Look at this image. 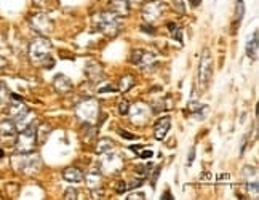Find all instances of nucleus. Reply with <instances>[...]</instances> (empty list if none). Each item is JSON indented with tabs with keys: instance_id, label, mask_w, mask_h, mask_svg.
<instances>
[{
	"instance_id": "nucleus-1",
	"label": "nucleus",
	"mask_w": 259,
	"mask_h": 200,
	"mask_svg": "<svg viewBox=\"0 0 259 200\" xmlns=\"http://www.w3.org/2000/svg\"><path fill=\"white\" fill-rule=\"evenodd\" d=\"M52 53V44L47 37H37L29 45V58L37 66H47V59H50Z\"/></svg>"
},
{
	"instance_id": "nucleus-2",
	"label": "nucleus",
	"mask_w": 259,
	"mask_h": 200,
	"mask_svg": "<svg viewBox=\"0 0 259 200\" xmlns=\"http://www.w3.org/2000/svg\"><path fill=\"white\" fill-rule=\"evenodd\" d=\"M77 118L80 120L85 127H93L99 117V104L93 98H85L75 107Z\"/></svg>"
},
{
	"instance_id": "nucleus-3",
	"label": "nucleus",
	"mask_w": 259,
	"mask_h": 200,
	"mask_svg": "<svg viewBox=\"0 0 259 200\" xmlns=\"http://www.w3.org/2000/svg\"><path fill=\"white\" fill-rule=\"evenodd\" d=\"M93 23L99 32L114 37L118 34V29H120V16L114 15L112 12H103L93 18Z\"/></svg>"
},
{
	"instance_id": "nucleus-4",
	"label": "nucleus",
	"mask_w": 259,
	"mask_h": 200,
	"mask_svg": "<svg viewBox=\"0 0 259 200\" xmlns=\"http://www.w3.org/2000/svg\"><path fill=\"white\" fill-rule=\"evenodd\" d=\"M35 144H37V128L32 124L23 130H19L15 141V151L18 154L34 152Z\"/></svg>"
},
{
	"instance_id": "nucleus-5",
	"label": "nucleus",
	"mask_w": 259,
	"mask_h": 200,
	"mask_svg": "<svg viewBox=\"0 0 259 200\" xmlns=\"http://www.w3.org/2000/svg\"><path fill=\"white\" fill-rule=\"evenodd\" d=\"M213 77V59L210 55V50H203L200 63H198V85L200 88H206L211 82Z\"/></svg>"
},
{
	"instance_id": "nucleus-6",
	"label": "nucleus",
	"mask_w": 259,
	"mask_h": 200,
	"mask_svg": "<svg viewBox=\"0 0 259 200\" xmlns=\"http://www.w3.org/2000/svg\"><path fill=\"white\" fill-rule=\"evenodd\" d=\"M15 168L19 173H35L40 168V158L38 155H32V152L21 154V157L15 158Z\"/></svg>"
},
{
	"instance_id": "nucleus-7",
	"label": "nucleus",
	"mask_w": 259,
	"mask_h": 200,
	"mask_svg": "<svg viewBox=\"0 0 259 200\" xmlns=\"http://www.w3.org/2000/svg\"><path fill=\"white\" fill-rule=\"evenodd\" d=\"M31 26L34 31L38 34V35H42V37H47L53 32V29H55V24L53 21L50 19L47 15L44 13H37L31 18Z\"/></svg>"
},
{
	"instance_id": "nucleus-8",
	"label": "nucleus",
	"mask_w": 259,
	"mask_h": 200,
	"mask_svg": "<svg viewBox=\"0 0 259 200\" xmlns=\"http://www.w3.org/2000/svg\"><path fill=\"white\" fill-rule=\"evenodd\" d=\"M7 112H8L10 117H12L13 122H16V120L24 117L29 112V109L24 106V103L21 101V98L10 93V101L7 104Z\"/></svg>"
},
{
	"instance_id": "nucleus-9",
	"label": "nucleus",
	"mask_w": 259,
	"mask_h": 200,
	"mask_svg": "<svg viewBox=\"0 0 259 200\" xmlns=\"http://www.w3.org/2000/svg\"><path fill=\"white\" fill-rule=\"evenodd\" d=\"M163 12H165V4L160 2V0H154V2H149L144 7V10H143V18L146 19L147 23L152 24L155 19L162 18Z\"/></svg>"
},
{
	"instance_id": "nucleus-10",
	"label": "nucleus",
	"mask_w": 259,
	"mask_h": 200,
	"mask_svg": "<svg viewBox=\"0 0 259 200\" xmlns=\"http://www.w3.org/2000/svg\"><path fill=\"white\" fill-rule=\"evenodd\" d=\"M132 63L133 64H138L139 67L143 69H147L151 67L152 64L157 63V59L152 53H147L144 50H136V52L132 53Z\"/></svg>"
},
{
	"instance_id": "nucleus-11",
	"label": "nucleus",
	"mask_w": 259,
	"mask_h": 200,
	"mask_svg": "<svg viewBox=\"0 0 259 200\" xmlns=\"http://www.w3.org/2000/svg\"><path fill=\"white\" fill-rule=\"evenodd\" d=\"M149 117H151V109H149V106L139 103L136 106H133L132 109V122L136 124V125H144Z\"/></svg>"
},
{
	"instance_id": "nucleus-12",
	"label": "nucleus",
	"mask_w": 259,
	"mask_h": 200,
	"mask_svg": "<svg viewBox=\"0 0 259 200\" xmlns=\"http://www.w3.org/2000/svg\"><path fill=\"white\" fill-rule=\"evenodd\" d=\"M16 133H18V128L12 118L0 120V139H2V141L16 138Z\"/></svg>"
},
{
	"instance_id": "nucleus-13",
	"label": "nucleus",
	"mask_w": 259,
	"mask_h": 200,
	"mask_svg": "<svg viewBox=\"0 0 259 200\" xmlns=\"http://www.w3.org/2000/svg\"><path fill=\"white\" fill-rule=\"evenodd\" d=\"M109 155H111V151H109ZM122 165H123V160L118 155H115V154H112L109 158H103L101 160V170H104V172L117 173L118 170L122 168Z\"/></svg>"
},
{
	"instance_id": "nucleus-14",
	"label": "nucleus",
	"mask_w": 259,
	"mask_h": 200,
	"mask_svg": "<svg viewBox=\"0 0 259 200\" xmlns=\"http://www.w3.org/2000/svg\"><path fill=\"white\" fill-rule=\"evenodd\" d=\"M171 127V118L170 117H162L157 120L155 124V128H154V136L155 139H158V141H162V139H165L168 130H170Z\"/></svg>"
},
{
	"instance_id": "nucleus-15",
	"label": "nucleus",
	"mask_w": 259,
	"mask_h": 200,
	"mask_svg": "<svg viewBox=\"0 0 259 200\" xmlns=\"http://www.w3.org/2000/svg\"><path fill=\"white\" fill-rule=\"evenodd\" d=\"M55 90L59 93V95H66V93H69L72 90V82L69 80L66 75H56V78H55Z\"/></svg>"
},
{
	"instance_id": "nucleus-16",
	"label": "nucleus",
	"mask_w": 259,
	"mask_h": 200,
	"mask_svg": "<svg viewBox=\"0 0 259 200\" xmlns=\"http://www.w3.org/2000/svg\"><path fill=\"white\" fill-rule=\"evenodd\" d=\"M111 12L117 16H126L130 13V2L128 0H114L111 2Z\"/></svg>"
},
{
	"instance_id": "nucleus-17",
	"label": "nucleus",
	"mask_w": 259,
	"mask_h": 200,
	"mask_svg": "<svg viewBox=\"0 0 259 200\" xmlns=\"http://www.w3.org/2000/svg\"><path fill=\"white\" fill-rule=\"evenodd\" d=\"M85 72H87L88 78L92 80V82H98V80H101L104 77L103 69H101V66H99L98 63H88Z\"/></svg>"
},
{
	"instance_id": "nucleus-18",
	"label": "nucleus",
	"mask_w": 259,
	"mask_h": 200,
	"mask_svg": "<svg viewBox=\"0 0 259 200\" xmlns=\"http://www.w3.org/2000/svg\"><path fill=\"white\" fill-rule=\"evenodd\" d=\"M83 176H85L83 172L78 168H66L63 172V178L69 183H80L83 181Z\"/></svg>"
},
{
	"instance_id": "nucleus-19",
	"label": "nucleus",
	"mask_w": 259,
	"mask_h": 200,
	"mask_svg": "<svg viewBox=\"0 0 259 200\" xmlns=\"http://www.w3.org/2000/svg\"><path fill=\"white\" fill-rule=\"evenodd\" d=\"M257 48H259V34L257 31L253 32V37L248 38V44H246V55L256 59L257 58Z\"/></svg>"
},
{
	"instance_id": "nucleus-20",
	"label": "nucleus",
	"mask_w": 259,
	"mask_h": 200,
	"mask_svg": "<svg viewBox=\"0 0 259 200\" xmlns=\"http://www.w3.org/2000/svg\"><path fill=\"white\" fill-rule=\"evenodd\" d=\"M83 179L87 181L88 187L90 189H96V187H101V183H103V178L98 172H90L83 176Z\"/></svg>"
},
{
	"instance_id": "nucleus-21",
	"label": "nucleus",
	"mask_w": 259,
	"mask_h": 200,
	"mask_svg": "<svg viewBox=\"0 0 259 200\" xmlns=\"http://www.w3.org/2000/svg\"><path fill=\"white\" fill-rule=\"evenodd\" d=\"M243 15H245V5H243V0H237V7H235V21H234V32L237 26H240L242 19H243Z\"/></svg>"
},
{
	"instance_id": "nucleus-22",
	"label": "nucleus",
	"mask_w": 259,
	"mask_h": 200,
	"mask_svg": "<svg viewBox=\"0 0 259 200\" xmlns=\"http://www.w3.org/2000/svg\"><path fill=\"white\" fill-rule=\"evenodd\" d=\"M114 147V141H111L109 138H103L98 141V146H96V152L98 154H104L107 151H112Z\"/></svg>"
},
{
	"instance_id": "nucleus-23",
	"label": "nucleus",
	"mask_w": 259,
	"mask_h": 200,
	"mask_svg": "<svg viewBox=\"0 0 259 200\" xmlns=\"http://www.w3.org/2000/svg\"><path fill=\"white\" fill-rule=\"evenodd\" d=\"M135 85V77L133 75H125L120 78V84H118L117 90H120V92H128L130 88Z\"/></svg>"
},
{
	"instance_id": "nucleus-24",
	"label": "nucleus",
	"mask_w": 259,
	"mask_h": 200,
	"mask_svg": "<svg viewBox=\"0 0 259 200\" xmlns=\"http://www.w3.org/2000/svg\"><path fill=\"white\" fill-rule=\"evenodd\" d=\"M10 101V92L4 82H0V107H7Z\"/></svg>"
},
{
	"instance_id": "nucleus-25",
	"label": "nucleus",
	"mask_w": 259,
	"mask_h": 200,
	"mask_svg": "<svg viewBox=\"0 0 259 200\" xmlns=\"http://www.w3.org/2000/svg\"><path fill=\"white\" fill-rule=\"evenodd\" d=\"M151 168H152L151 164H147V165H138L136 167V173L141 176V179H144L146 176H149V173H151Z\"/></svg>"
},
{
	"instance_id": "nucleus-26",
	"label": "nucleus",
	"mask_w": 259,
	"mask_h": 200,
	"mask_svg": "<svg viewBox=\"0 0 259 200\" xmlns=\"http://www.w3.org/2000/svg\"><path fill=\"white\" fill-rule=\"evenodd\" d=\"M206 106H203V104H200V103H195V101H192V103H189V111H191L192 114L194 112H200L202 109H205Z\"/></svg>"
},
{
	"instance_id": "nucleus-27",
	"label": "nucleus",
	"mask_w": 259,
	"mask_h": 200,
	"mask_svg": "<svg viewBox=\"0 0 259 200\" xmlns=\"http://www.w3.org/2000/svg\"><path fill=\"white\" fill-rule=\"evenodd\" d=\"M118 112H120L122 115L130 114V103L126 101V99H123V101L120 103V106H118Z\"/></svg>"
},
{
	"instance_id": "nucleus-28",
	"label": "nucleus",
	"mask_w": 259,
	"mask_h": 200,
	"mask_svg": "<svg viewBox=\"0 0 259 200\" xmlns=\"http://www.w3.org/2000/svg\"><path fill=\"white\" fill-rule=\"evenodd\" d=\"M64 198H67V200H75L77 198V191L75 189H72V187H69L67 191H66V194H64Z\"/></svg>"
},
{
	"instance_id": "nucleus-29",
	"label": "nucleus",
	"mask_w": 259,
	"mask_h": 200,
	"mask_svg": "<svg viewBox=\"0 0 259 200\" xmlns=\"http://www.w3.org/2000/svg\"><path fill=\"white\" fill-rule=\"evenodd\" d=\"M118 184H120V186H117V189H115L117 194H123V192L126 191V189H128L126 183H118Z\"/></svg>"
},
{
	"instance_id": "nucleus-30",
	"label": "nucleus",
	"mask_w": 259,
	"mask_h": 200,
	"mask_svg": "<svg viewBox=\"0 0 259 200\" xmlns=\"http://www.w3.org/2000/svg\"><path fill=\"white\" fill-rule=\"evenodd\" d=\"M194 158H195V147L191 149V154H189V160H187V165L191 167L194 164Z\"/></svg>"
},
{
	"instance_id": "nucleus-31",
	"label": "nucleus",
	"mask_w": 259,
	"mask_h": 200,
	"mask_svg": "<svg viewBox=\"0 0 259 200\" xmlns=\"http://www.w3.org/2000/svg\"><path fill=\"white\" fill-rule=\"evenodd\" d=\"M152 155H154L152 151H143V152H139V157H141V158H151Z\"/></svg>"
},
{
	"instance_id": "nucleus-32",
	"label": "nucleus",
	"mask_w": 259,
	"mask_h": 200,
	"mask_svg": "<svg viewBox=\"0 0 259 200\" xmlns=\"http://www.w3.org/2000/svg\"><path fill=\"white\" fill-rule=\"evenodd\" d=\"M141 29H143L144 32H147V34H154V27H152L151 24H149V26L143 24V26H141Z\"/></svg>"
},
{
	"instance_id": "nucleus-33",
	"label": "nucleus",
	"mask_w": 259,
	"mask_h": 200,
	"mask_svg": "<svg viewBox=\"0 0 259 200\" xmlns=\"http://www.w3.org/2000/svg\"><path fill=\"white\" fill-rule=\"evenodd\" d=\"M115 90H117V87L107 85V87H104V88H101V90H99V92H101V93H104V92H115Z\"/></svg>"
},
{
	"instance_id": "nucleus-34",
	"label": "nucleus",
	"mask_w": 259,
	"mask_h": 200,
	"mask_svg": "<svg viewBox=\"0 0 259 200\" xmlns=\"http://www.w3.org/2000/svg\"><path fill=\"white\" fill-rule=\"evenodd\" d=\"M32 2L37 5V7H47L48 4V0H32Z\"/></svg>"
},
{
	"instance_id": "nucleus-35",
	"label": "nucleus",
	"mask_w": 259,
	"mask_h": 200,
	"mask_svg": "<svg viewBox=\"0 0 259 200\" xmlns=\"http://www.w3.org/2000/svg\"><path fill=\"white\" fill-rule=\"evenodd\" d=\"M175 2L178 4V5H176V7H178V10L183 13V12H184V2H183V0H175Z\"/></svg>"
},
{
	"instance_id": "nucleus-36",
	"label": "nucleus",
	"mask_w": 259,
	"mask_h": 200,
	"mask_svg": "<svg viewBox=\"0 0 259 200\" xmlns=\"http://www.w3.org/2000/svg\"><path fill=\"white\" fill-rule=\"evenodd\" d=\"M5 66H7V59L4 56H0V71H2Z\"/></svg>"
},
{
	"instance_id": "nucleus-37",
	"label": "nucleus",
	"mask_w": 259,
	"mask_h": 200,
	"mask_svg": "<svg viewBox=\"0 0 259 200\" xmlns=\"http://www.w3.org/2000/svg\"><path fill=\"white\" fill-rule=\"evenodd\" d=\"M120 135H122L123 138H128V139H135V136H133V135H130L128 132H123V130L120 132Z\"/></svg>"
},
{
	"instance_id": "nucleus-38",
	"label": "nucleus",
	"mask_w": 259,
	"mask_h": 200,
	"mask_svg": "<svg viewBox=\"0 0 259 200\" xmlns=\"http://www.w3.org/2000/svg\"><path fill=\"white\" fill-rule=\"evenodd\" d=\"M126 198H130V200H132V198H141V200H143V198H144V194H138V195H136V194H132V195L126 197Z\"/></svg>"
},
{
	"instance_id": "nucleus-39",
	"label": "nucleus",
	"mask_w": 259,
	"mask_h": 200,
	"mask_svg": "<svg viewBox=\"0 0 259 200\" xmlns=\"http://www.w3.org/2000/svg\"><path fill=\"white\" fill-rule=\"evenodd\" d=\"M163 200H171L173 197H171V194H170V191H166L165 194H163V197H162Z\"/></svg>"
},
{
	"instance_id": "nucleus-40",
	"label": "nucleus",
	"mask_w": 259,
	"mask_h": 200,
	"mask_svg": "<svg viewBox=\"0 0 259 200\" xmlns=\"http://www.w3.org/2000/svg\"><path fill=\"white\" fill-rule=\"evenodd\" d=\"M4 157V151H0V158H2Z\"/></svg>"
},
{
	"instance_id": "nucleus-41",
	"label": "nucleus",
	"mask_w": 259,
	"mask_h": 200,
	"mask_svg": "<svg viewBox=\"0 0 259 200\" xmlns=\"http://www.w3.org/2000/svg\"><path fill=\"white\" fill-rule=\"evenodd\" d=\"M135 2H141V0H135Z\"/></svg>"
}]
</instances>
